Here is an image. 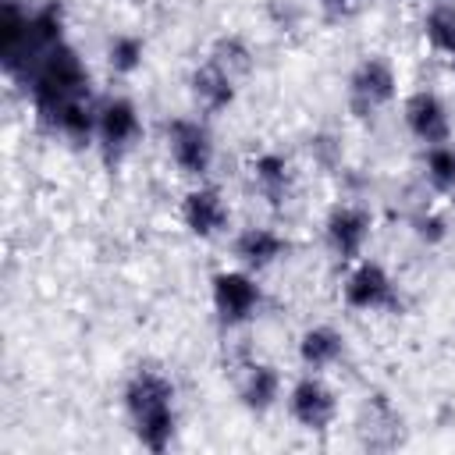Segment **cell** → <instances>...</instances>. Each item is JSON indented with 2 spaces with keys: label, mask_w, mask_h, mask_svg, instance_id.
<instances>
[{
  "label": "cell",
  "mask_w": 455,
  "mask_h": 455,
  "mask_svg": "<svg viewBox=\"0 0 455 455\" xmlns=\"http://www.w3.org/2000/svg\"><path fill=\"white\" fill-rule=\"evenodd\" d=\"M341 299L355 313H387V309L398 306V284H395V277L387 274L384 263L363 256V259L348 263Z\"/></svg>",
  "instance_id": "7"
},
{
  "label": "cell",
  "mask_w": 455,
  "mask_h": 455,
  "mask_svg": "<svg viewBox=\"0 0 455 455\" xmlns=\"http://www.w3.org/2000/svg\"><path fill=\"white\" fill-rule=\"evenodd\" d=\"M398 96V68L387 53H366L345 82V103L355 117H377Z\"/></svg>",
  "instance_id": "3"
},
{
  "label": "cell",
  "mask_w": 455,
  "mask_h": 455,
  "mask_svg": "<svg viewBox=\"0 0 455 455\" xmlns=\"http://www.w3.org/2000/svg\"><path fill=\"white\" fill-rule=\"evenodd\" d=\"M316 4H320V11H323L327 18H345V14L355 11L359 0H316Z\"/></svg>",
  "instance_id": "24"
},
{
  "label": "cell",
  "mask_w": 455,
  "mask_h": 455,
  "mask_svg": "<svg viewBox=\"0 0 455 455\" xmlns=\"http://www.w3.org/2000/svg\"><path fill=\"white\" fill-rule=\"evenodd\" d=\"M25 85H28L36 117H39L43 124H50V117H53L64 103L89 96V68H85V60L78 57V50L64 39V43L50 46V50L36 60V68H32L28 78H25Z\"/></svg>",
  "instance_id": "2"
},
{
  "label": "cell",
  "mask_w": 455,
  "mask_h": 455,
  "mask_svg": "<svg viewBox=\"0 0 455 455\" xmlns=\"http://www.w3.org/2000/svg\"><path fill=\"white\" fill-rule=\"evenodd\" d=\"M178 217L185 224V231L199 242H210V238H220L231 224V206L220 192V185L213 181H196L185 196H181V206H178Z\"/></svg>",
  "instance_id": "10"
},
{
  "label": "cell",
  "mask_w": 455,
  "mask_h": 455,
  "mask_svg": "<svg viewBox=\"0 0 455 455\" xmlns=\"http://www.w3.org/2000/svg\"><path fill=\"white\" fill-rule=\"evenodd\" d=\"M370 238H373V213L359 203H338L323 217V245L338 263L363 259Z\"/></svg>",
  "instance_id": "9"
},
{
  "label": "cell",
  "mask_w": 455,
  "mask_h": 455,
  "mask_svg": "<svg viewBox=\"0 0 455 455\" xmlns=\"http://www.w3.org/2000/svg\"><path fill=\"white\" fill-rule=\"evenodd\" d=\"M284 402H288V416L299 423V430H309V434H327L341 412L334 387L320 373H309V370L288 387Z\"/></svg>",
  "instance_id": "8"
},
{
  "label": "cell",
  "mask_w": 455,
  "mask_h": 455,
  "mask_svg": "<svg viewBox=\"0 0 455 455\" xmlns=\"http://www.w3.org/2000/svg\"><path fill=\"white\" fill-rule=\"evenodd\" d=\"M64 28H68V11L60 0H43L32 7V43L39 53L64 43Z\"/></svg>",
  "instance_id": "18"
},
{
  "label": "cell",
  "mask_w": 455,
  "mask_h": 455,
  "mask_svg": "<svg viewBox=\"0 0 455 455\" xmlns=\"http://www.w3.org/2000/svg\"><path fill=\"white\" fill-rule=\"evenodd\" d=\"M284 395V380H281V370L274 363H245L242 366V377H238V402L256 412V416H267Z\"/></svg>",
  "instance_id": "15"
},
{
  "label": "cell",
  "mask_w": 455,
  "mask_h": 455,
  "mask_svg": "<svg viewBox=\"0 0 455 455\" xmlns=\"http://www.w3.org/2000/svg\"><path fill=\"white\" fill-rule=\"evenodd\" d=\"M423 178L441 196L455 192V146L451 142H437L423 149Z\"/></svg>",
  "instance_id": "21"
},
{
  "label": "cell",
  "mask_w": 455,
  "mask_h": 455,
  "mask_svg": "<svg viewBox=\"0 0 455 455\" xmlns=\"http://www.w3.org/2000/svg\"><path fill=\"white\" fill-rule=\"evenodd\" d=\"M210 57H213V60H220V64H224L231 75H238V78L252 68V53H249L245 39H238V36H220V39L213 43Z\"/></svg>",
  "instance_id": "22"
},
{
  "label": "cell",
  "mask_w": 455,
  "mask_h": 455,
  "mask_svg": "<svg viewBox=\"0 0 455 455\" xmlns=\"http://www.w3.org/2000/svg\"><path fill=\"white\" fill-rule=\"evenodd\" d=\"M402 121L409 128V135L416 142L427 146H437V142H451V114H448V103L430 92V89H416L405 96L402 103Z\"/></svg>",
  "instance_id": "11"
},
{
  "label": "cell",
  "mask_w": 455,
  "mask_h": 455,
  "mask_svg": "<svg viewBox=\"0 0 455 455\" xmlns=\"http://www.w3.org/2000/svg\"><path fill=\"white\" fill-rule=\"evenodd\" d=\"M46 128L57 132L60 139L75 142V146H96V103L89 96L85 100H71L50 117Z\"/></svg>",
  "instance_id": "17"
},
{
  "label": "cell",
  "mask_w": 455,
  "mask_h": 455,
  "mask_svg": "<svg viewBox=\"0 0 455 455\" xmlns=\"http://www.w3.org/2000/svg\"><path fill=\"white\" fill-rule=\"evenodd\" d=\"M448 68H451V75H455V57H448Z\"/></svg>",
  "instance_id": "25"
},
{
  "label": "cell",
  "mask_w": 455,
  "mask_h": 455,
  "mask_svg": "<svg viewBox=\"0 0 455 455\" xmlns=\"http://www.w3.org/2000/svg\"><path fill=\"white\" fill-rule=\"evenodd\" d=\"M245 171H249V185L256 188V196H259L267 206L281 210V206H288V199L295 196V167H291V160H288L284 153H277V149H259V153L249 156Z\"/></svg>",
  "instance_id": "12"
},
{
  "label": "cell",
  "mask_w": 455,
  "mask_h": 455,
  "mask_svg": "<svg viewBox=\"0 0 455 455\" xmlns=\"http://www.w3.org/2000/svg\"><path fill=\"white\" fill-rule=\"evenodd\" d=\"M295 352H299V363L309 373H323V370H331L334 363L345 359V334L331 323H313L299 334Z\"/></svg>",
  "instance_id": "16"
},
{
  "label": "cell",
  "mask_w": 455,
  "mask_h": 455,
  "mask_svg": "<svg viewBox=\"0 0 455 455\" xmlns=\"http://www.w3.org/2000/svg\"><path fill=\"white\" fill-rule=\"evenodd\" d=\"M210 306H213V316L220 327L235 331V327H245L259 316L263 309V288L256 281L252 270L245 267H228V270H217L210 277Z\"/></svg>",
  "instance_id": "4"
},
{
  "label": "cell",
  "mask_w": 455,
  "mask_h": 455,
  "mask_svg": "<svg viewBox=\"0 0 455 455\" xmlns=\"http://www.w3.org/2000/svg\"><path fill=\"white\" fill-rule=\"evenodd\" d=\"M423 36L441 57H455V0H437L427 11Z\"/></svg>",
  "instance_id": "20"
},
{
  "label": "cell",
  "mask_w": 455,
  "mask_h": 455,
  "mask_svg": "<svg viewBox=\"0 0 455 455\" xmlns=\"http://www.w3.org/2000/svg\"><path fill=\"white\" fill-rule=\"evenodd\" d=\"M121 405L146 451H167L178 437V387L156 366H135L121 387Z\"/></svg>",
  "instance_id": "1"
},
{
  "label": "cell",
  "mask_w": 455,
  "mask_h": 455,
  "mask_svg": "<svg viewBox=\"0 0 455 455\" xmlns=\"http://www.w3.org/2000/svg\"><path fill=\"white\" fill-rule=\"evenodd\" d=\"M142 139V114L128 96H107L96 103V146L107 164H121Z\"/></svg>",
  "instance_id": "6"
},
{
  "label": "cell",
  "mask_w": 455,
  "mask_h": 455,
  "mask_svg": "<svg viewBox=\"0 0 455 455\" xmlns=\"http://www.w3.org/2000/svg\"><path fill=\"white\" fill-rule=\"evenodd\" d=\"M188 92H192V103L199 114L213 117V114H224L235 100H238V75H231L220 60L206 57L203 64L192 68L188 75Z\"/></svg>",
  "instance_id": "13"
},
{
  "label": "cell",
  "mask_w": 455,
  "mask_h": 455,
  "mask_svg": "<svg viewBox=\"0 0 455 455\" xmlns=\"http://www.w3.org/2000/svg\"><path fill=\"white\" fill-rule=\"evenodd\" d=\"M164 146L171 164L192 178V181H206L213 164H217V142L213 132L203 117H171L164 124Z\"/></svg>",
  "instance_id": "5"
},
{
  "label": "cell",
  "mask_w": 455,
  "mask_h": 455,
  "mask_svg": "<svg viewBox=\"0 0 455 455\" xmlns=\"http://www.w3.org/2000/svg\"><path fill=\"white\" fill-rule=\"evenodd\" d=\"M107 64L117 78H132L146 64V39L135 32H117L107 43Z\"/></svg>",
  "instance_id": "19"
},
{
  "label": "cell",
  "mask_w": 455,
  "mask_h": 455,
  "mask_svg": "<svg viewBox=\"0 0 455 455\" xmlns=\"http://www.w3.org/2000/svg\"><path fill=\"white\" fill-rule=\"evenodd\" d=\"M412 224H416V235L427 238V242H441V238H444V220L434 217V213H430V217H416Z\"/></svg>",
  "instance_id": "23"
},
{
  "label": "cell",
  "mask_w": 455,
  "mask_h": 455,
  "mask_svg": "<svg viewBox=\"0 0 455 455\" xmlns=\"http://www.w3.org/2000/svg\"><path fill=\"white\" fill-rule=\"evenodd\" d=\"M231 252H235L238 267H245L252 274H263V270L277 267L291 252V242L277 228H270V224H249V228H242L235 235Z\"/></svg>",
  "instance_id": "14"
}]
</instances>
